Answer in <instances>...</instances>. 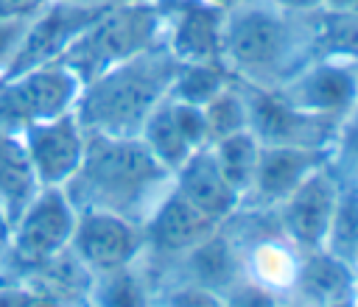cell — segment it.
I'll return each mask as SVG.
<instances>
[{
	"label": "cell",
	"instance_id": "cell-1",
	"mask_svg": "<svg viewBox=\"0 0 358 307\" xmlns=\"http://www.w3.org/2000/svg\"><path fill=\"white\" fill-rule=\"evenodd\" d=\"M316 14H296L274 0H241L227 8L221 61L235 81L277 89L316 59Z\"/></svg>",
	"mask_w": 358,
	"mask_h": 307
},
{
	"label": "cell",
	"instance_id": "cell-2",
	"mask_svg": "<svg viewBox=\"0 0 358 307\" xmlns=\"http://www.w3.org/2000/svg\"><path fill=\"white\" fill-rule=\"evenodd\" d=\"M171 187L173 173L151 156L140 137L87 131L84 159L62 190L76 212H112L143 226Z\"/></svg>",
	"mask_w": 358,
	"mask_h": 307
},
{
	"label": "cell",
	"instance_id": "cell-3",
	"mask_svg": "<svg viewBox=\"0 0 358 307\" xmlns=\"http://www.w3.org/2000/svg\"><path fill=\"white\" fill-rule=\"evenodd\" d=\"M179 61L165 45L137 53L81 87L76 117L87 131L112 137H137L145 117L173 87Z\"/></svg>",
	"mask_w": 358,
	"mask_h": 307
},
{
	"label": "cell",
	"instance_id": "cell-4",
	"mask_svg": "<svg viewBox=\"0 0 358 307\" xmlns=\"http://www.w3.org/2000/svg\"><path fill=\"white\" fill-rule=\"evenodd\" d=\"M165 45L162 8L157 0H117L112 3L59 59L67 64L81 87L109 67Z\"/></svg>",
	"mask_w": 358,
	"mask_h": 307
},
{
	"label": "cell",
	"instance_id": "cell-5",
	"mask_svg": "<svg viewBox=\"0 0 358 307\" xmlns=\"http://www.w3.org/2000/svg\"><path fill=\"white\" fill-rule=\"evenodd\" d=\"M78 95L81 81L62 61H48L0 78V126L22 134L36 123L73 112Z\"/></svg>",
	"mask_w": 358,
	"mask_h": 307
},
{
	"label": "cell",
	"instance_id": "cell-6",
	"mask_svg": "<svg viewBox=\"0 0 358 307\" xmlns=\"http://www.w3.org/2000/svg\"><path fill=\"white\" fill-rule=\"evenodd\" d=\"M109 6L112 3H67V0L45 3L28 20L20 47L0 78L25 73V70L48 64V61H59L64 56V50L78 39V33H84Z\"/></svg>",
	"mask_w": 358,
	"mask_h": 307
},
{
	"label": "cell",
	"instance_id": "cell-7",
	"mask_svg": "<svg viewBox=\"0 0 358 307\" xmlns=\"http://www.w3.org/2000/svg\"><path fill=\"white\" fill-rule=\"evenodd\" d=\"M76 207L62 187H39L8 229V248L22 265H42L70 246Z\"/></svg>",
	"mask_w": 358,
	"mask_h": 307
},
{
	"label": "cell",
	"instance_id": "cell-8",
	"mask_svg": "<svg viewBox=\"0 0 358 307\" xmlns=\"http://www.w3.org/2000/svg\"><path fill=\"white\" fill-rule=\"evenodd\" d=\"M277 92L302 112L344 123L358 106V61L316 56Z\"/></svg>",
	"mask_w": 358,
	"mask_h": 307
},
{
	"label": "cell",
	"instance_id": "cell-9",
	"mask_svg": "<svg viewBox=\"0 0 358 307\" xmlns=\"http://www.w3.org/2000/svg\"><path fill=\"white\" fill-rule=\"evenodd\" d=\"M243 89L249 103V131L263 145L336 148V137L341 128L338 120L302 112L280 98L277 89H260L249 84H243Z\"/></svg>",
	"mask_w": 358,
	"mask_h": 307
},
{
	"label": "cell",
	"instance_id": "cell-10",
	"mask_svg": "<svg viewBox=\"0 0 358 307\" xmlns=\"http://www.w3.org/2000/svg\"><path fill=\"white\" fill-rule=\"evenodd\" d=\"M338 193L341 176L336 173V162H327L274 207L280 229L294 248H324Z\"/></svg>",
	"mask_w": 358,
	"mask_h": 307
},
{
	"label": "cell",
	"instance_id": "cell-11",
	"mask_svg": "<svg viewBox=\"0 0 358 307\" xmlns=\"http://www.w3.org/2000/svg\"><path fill=\"white\" fill-rule=\"evenodd\" d=\"M90 274H106L131 265L145 248L143 226L112 212L84 209L76 218V229L67 246Z\"/></svg>",
	"mask_w": 358,
	"mask_h": 307
},
{
	"label": "cell",
	"instance_id": "cell-12",
	"mask_svg": "<svg viewBox=\"0 0 358 307\" xmlns=\"http://www.w3.org/2000/svg\"><path fill=\"white\" fill-rule=\"evenodd\" d=\"M20 137L39 187H64L84 159L87 128L81 126L76 112L36 123Z\"/></svg>",
	"mask_w": 358,
	"mask_h": 307
},
{
	"label": "cell",
	"instance_id": "cell-13",
	"mask_svg": "<svg viewBox=\"0 0 358 307\" xmlns=\"http://www.w3.org/2000/svg\"><path fill=\"white\" fill-rule=\"evenodd\" d=\"M162 8L165 47L171 56L185 61H215L221 59L227 8L210 0H157Z\"/></svg>",
	"mask_w": 358,
	"mask_h": 307
},
{
	"label": "cell",
	"instance_id": "cell-14",
	"mask_svg": "<svg viewBox=\"0 0 358 307\" xmlns=\"http://www.w3.org/2000/svg\"><path fill=\"white\" fill-rule=\"evenodd\" d=\"M336 159V148H308V145H263L252 187L246 190L241 207L274 209L285 201L313 170Z\"/></svg>",
	"mask_w": 358,
	"mask_h": 307
},
{
	"label": "cell",
	"instance_id": "cell-15",
	"mask_svg": "<svg viewBox=\"0 0 358 307\" xmlns=\"http://www.w3.org/2000/svg\"><path fill=\"white\" fill-rule=\"evenodd\" d=\"M215 229L218 223L213 218H207L176 187H171L143 223V251H151L157 257H179L210 237Z\"/></svg>",
	"mask_w": 358,
	"mask_h": 307
},
{
	"label": "cell",
	"instance_id": "cell-16",
	"mask_svg": "<svg viewBox=\"0 0 358 307\" xmlns=\"http://www.w3.org/2000/svg\"><path fill=\"white\" fill-rule=\"evenodd\" d=\"M294 279L288 290L294 293V307H327L333 301L352 299L358 290V276L352 265L327 248H299Z\"/></svg>",
	"mask_w": 358,
	"mask_h": 307
},
{
	"label": "cell",
	"instance_id": "cell-17",
	"mask_svg": "<svg viewBox=\"0 0 358 307\" xmlns=\"http://www.w3.org/2000/svg\"><path fill=\"white\" fill-rule=\"evenodd\" d=\"M173 187L215 223L227 220L241 207V193L227 181L207 145L193 151L187 162L173 173Z\"/></svg>",
	"mask_w": 358,
	"mask_h": 307
},
{
	"label": "cell",
	"instance_id": "cell-18",
	"mask_svg": "<svg viewBox=\"0 0 358 307\" xmlns=\"http://www.w3.org/2000/svg\"><path fill=\"white\" fill-rule=\"evenodd\" d=\"M179 265L187 274L185 285L204 287L215 296H221L227 287L243 279V271H246L241 248L221 232V226L210 237H204L199 246L179 254Z\"/></svg>",
	"mask_w": 358,
	"mask_h": 307
},
{
	"label": "cell",
	"instance_id": "cell-19",
	"mask_svg": "<svg viewBox=\"0 0 358 307\" xmlns=\"http://www.w3.org/2000/svg\"><path fill=\"white\" fill-rule=\"evenodd\" d=\"M36 190L39 184L25 156L22 137L0 126V212L6 215L8 226L25 209Z\"/></svg>",
	"mask_w": 358,
	"mask_h": 307
},
{
	"label": "cell",
	"instance_id": "cell-20",
	"mask_svg": "<svg viewBox=\"0 0 358 307\" xmlns=\"http://www.w3.org/2000/svg\"><path fill=\"white\" fill-rule=\"evenodd\" d=\"M137 137L151 151V156L162 167H168L171 173H176L187 162V156L193 151H199L187 140V134H185V128H182V123L176 117V106H173V98L171 95L162 103H157V109L145 117V123H143V128H140Z\"/></svg>",
	"mask_w": 358,
	"mask_h": 307
},
{
	"label": "cell",
	"instance_id": "cell-21",
	"mask_svg": "<svg viewBox=\"0 0 358 307\" xmlns=\"http://www.w3.org/2000/svg\"><path fill=\"white\" fill-rule=\"evenodd\" d=\"M207 148H210L213 159L218 162L221 173L227 176V181L241 193V201H243L246 190L252 187L263 142L249 128H243V131H235V134H227V137L210 142Z\"/></svg>",
	"mask_w": 358,
	"mask_h": 307
},
{
	"label": "cell",
	"instance_id": "cell-22",
	"mask_svg": "<svg viewBox=\"0 0 358 307\" xmlns=\"http://www.w3.org/2000/svg\"><path fill=\"white\" fill-rule=\"evenodd\" d=\"M232 81H235V75L227 70V64L221 59H215V61H185V64H179V73H176L173 87H171L168 95L182 100V103L204 106L210 98H215Z\"/></svg>",
	"mask_w": 358,
	"mask_h": 307
},
{
	"label": "cell",
	"instance_id": "cell-23",
	"mask_svg": "<svg viewBox=\"0 0 358 307\" xmlns=\"http://www.w3.org/2000/svg\"><path fill=\"white\" fill-rule=\"evenodd\" d=\"M316 56L358 61V11H316Z\"/></svg>",
	"mask_w": 358,
	"mask_h": 307
},
{
	"label": "cell",
	"instance_id": "cell-24",
	"mask_svg": "<svg viewBox=\"0 0 358 307\" xmlns=\"http://www.w3.org/2000/svg\"><path fill=\"white\" fill-rule=\"evenodd\" d=\"M201 112L207 120L210 142L249 128V103H246V89L241 81H232L229 87H224L215 98H210L201 106Z\"/></svg>",
	"mask_w": 358,
	"mask_h": 307
},
{
	"label": "cell",
	"instance_id": "cell-25",
	"mask_svg": "<svg viewBox=\"0 0 358 307\" xmlns=\"http://www.w3.org/2000/svg\"><path fill=\"white\" fill-rule=\"evenodd\" d=\"M95 276H98L92 279L95 307H148L145 282L131 271V265L95 274Z\"/></svg>",
	"mask_w": 358,
	"mask_h": 307
},
{
	"label": "cell",
	"instance_id": "cell-26",
	"mask_svg": "<svg viewBox=\"0 0 358 307\" xmlns=\"http://www.w3.org/2000/svg\"><path fill=\"white\" fill-rule=\"evenodd\" d=\"M221 307H282V301L271 287L243 276L221 293Z\"/></svg>",
	"mask_w": 358,
	"mask_h": 307
},
{
	"label": "cell",
	"instance_id": "cell-27",
	"mask_svg": "<svg viewBox=\"0 0 358 307\" xmlns=\"http://www.w3.org/2000/svg\"><path fill=\"white\" fill-rule=\"evenodd\" d=\"M25 25H28V20H0V75L6 73L8 61L14 59L20 39L25 33Z\"/></svg>",
	"mask_w": 358,
	"mask_h": 307
},
{
	"label": "cell",
	"instance_id": "cell-28",
	"mask_svg": "<svg viewBox=\"0 0 358 307\" xmlns=\"http://www.w3.org/2000/svg\"><path fill=\"white\" fill-rule=\"evenodd\" d=\"M50 0H0V20H31Z\"/></svg>",
	"mask_w": 358,
	"mask_h": 307
},
{
	"label": "cell",
	"instance_id": "cell-29",
	"mask_svg": "<svg viewBox=\"0 0 358 307\" xmlns=\"http://www.w3.org/2000/svg\"><path fill=\"white\" fill-rule=\"evenodd\" d=\"M36 293L25 287H0V307H34Z\"/></svg>",
	"mask_w": 358,
	"mask_h": 307
},
{
	"label": "cell",
	"instance_id": "cell-30",
	"mask_svg": "<svg viewBox=\"0 0 358 307\" xmlns=\"http://www.w3.org/2000/svg\"><path fill=\"white\" fill-rule=\"evenodd\" d=\"M274 3L288 11H296V14H316L324 6V0H274Z\"/></svg>",
	"mask_w": 358,
	"mask_h": 307
},
{
	"label": "cell",
	"instance_id": "cell-31",
	"mask_svg": "<svg viewBox=\"0 0 358 307\" xmlns=\"http://www.w3.org/2000/svg\"><path fill=\"white\" fill-rule=\"evenodd\" d=\"M322 11H358V0H324Z\"/></svg>",
	"mask_w": 358,
	"mask_h": 307
},
{
	"label": "cell",
	"instance_id": "cell-32",
	"mask_svg": "<svg viewBox=\"0 0 358 307\" xmlns=\"http://www.w3.org/2000/svg\"><path fill=\"white\" fill-rule=\"evenodd\" d=\"M8 229H11V226H8L6 215L0 212V246H6V243H8Z\"/></svg>",
	"mask_w": 358,
	"mask_h": 307
},
{
	"label": "cell",
	"instance_id": "cell-33",
	"mask_svg": "<svg viewBox=\"0 0 358 307\" xmlns=\"http://www.w3.org/2000/svg\"><path fill=\"white\" fill-rule=\"evenodd\" d=\"M210 3H215V6H224V8H229V6H235V3H241V0H210Z\"/></svg>",
	"mask_w": 358,
	"mask_h": 307
},
{
	"label": "cell",
	"instance_id": "cell-34",
	"mask_svg": "<svg viewBox=\"0 0 358 307\" xmlns=\"http://www.w3.org/2000/svg\"><path fill=\"white\" fill-rule=\"evenodd\" d=\"M327 307H352V299H344V301H333V304H327Z\"/></svg>",
	"mask_w": 358,
	"mask_h": 307
},
{
	"label": "cell",
	"instance_id": "cell-35",
	"mask_svg": "<svg viewBox=\"0 0 358 307\" xmlns=\"http://www.w3.org/2000/svg\"><path fill=\"white\" fill-rule=\"evenodd\" d=\"M67 3H115V0H67Z\"/></svg>",
	"mask_w": 358,
	"mask_h": 307
},
{
	"label": "cell",
	"instance_id": "cell-36",
	"mask_svg": "<svg viewBox=\"0 0 358 307\" xmlns=\"http://www.w3.org/2000/svg\"><path fill=\"white\" fill-rule=\"evenodd\" d=\"M352 307H358V293H355V296H352Z\"/></svg>",
	"mask_w": 358,
	"mask_h": 307
}]
</instances>
